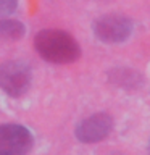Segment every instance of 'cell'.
I'll use <instances>...</instances> for the list:
<instances>
[{
    "mask_svg": "<svg viewBox=\"0 0 150 155\" xmlns=\"http://www.w3.org/2000/svg\"><path fill=\"white\" fill-rule=\"evenodd\" d=\"M26 32L24 24L16 19H0V39L8 41H18Z\"/></svg>",
    "mask_w": 150,
    "mask_h": 155,
    "instance_id": "8992f818",
    "label": "cell"
},
{
    "mask_svg": "<svg viewBox=\"0 0 150 155\" xmlns=\"http://www.w3.org/2000/svg\"><path fill=\"white\" fill-rule=\"evenodd\" d=\"M113 128V120L106 113H95L81 121L76 128V137L84 144H94L105 139Z\"/></svg>",
    "mask_w": 150,
    "mask_h": 155,
    "instance_id": "5b68a950",
    "label": "cell"
},
{
    "mask_svg": "<svg viewBox=\"0 0 150 155\" xmlns=\"http://www.w3.org/2000/svg\"><path fill=\"white\" fill-rule=\"evenodd\" d=\"M34 47L44 60L65 65L79 58L81 48L71 34L60 29H44L34 37Z\"/></svg>",
    "mask_w": 150,
    "mask_h": 155,
    "instance_id": "6da1fadb",
    "label": "cell"
},
{
    "mask_svg": "<svg viewBox=\"0 0 150 155\" xmlns=\"http://www.w3.org/2000/svg\"><path fill=\"white\" fill-rule=\"evenodd\" d=\"M31 70L23 61H5L0 65V87L11 97L23 95L31 84Z\"/></svg>",
    "mask_w": 150,
    "mask_h": 155,
    "instance_id": "7a4b0ae2",
    "label": "cell"
},
{
    "mask_svg": "<svg viewBox=\"0 0 150 155\" xmlns=\"http://www.w3.org/2000/svg\"><path fill=\"white\" fill-rule=\"evenodd\" d=\"M18 0H0V16L10 15L16 10Z\"/></svg>",
    "mask_w": 150,
    "mask_h": 155,
    "instance_id": "52a82bcc",
    "label": "cell"
},
{
    "mask_svg": "<svg viewBox=\"0 0 150 155\" xmlns=\"http://www.w3.org/2000/svg\"><path fill=\"white\" fill-rule=\"evenodd\" d=\"M94 32L102 42H123L132 32V23L123 15H106L97 19L94 24Z\"/></svg>",
    "mask_w": 150,
    "mask_h": 155,
    "instance_id": "277c9868",
    "label": "cell"
},
{
    "mask_svg": "<svg viewBox=\"0 0 150 155\" xmlns=\"http://www.w3.org/2000/svg\"><path fill=\"white\" fill-rule=\"evenodd\" d=\"M32 134L21 124L0 126V155H26L32 147Z\"/></svg>",
    "mask_w": 150,
    "mask_h": 155,
    "instance_id": "3957f363",
    "label": "cell"
}]
</instances>
